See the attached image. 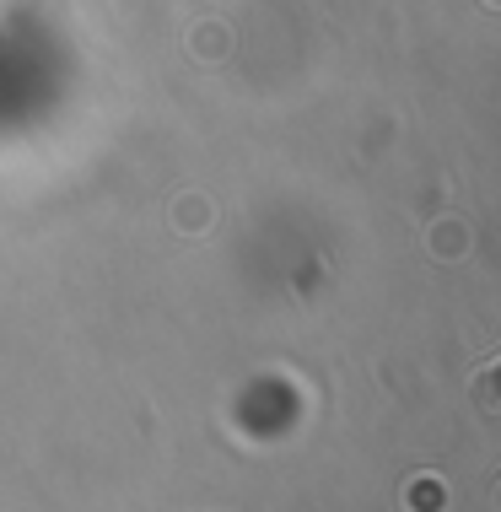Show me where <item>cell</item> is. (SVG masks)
<instances>
[{
  "mask_svg": "<svg viewBox=\"0 0 501 512\" xmlns=\"http://www.w3.org/2000/svg\"><path fill=\"white\" fill-rule=\"evenodd\" d=\"M405 507L410 512H442L448 507V486H442L437 475H415L410 491H405Z\"/></svg>",
  "mask_w": 501,
  "mask_h": 512,
  "instance_id": "1",
  "label": "cell"
},
{
  "mask_svg": "<svg viewBox=\"0 0 501 512\" xmlns=\"http://www.w3.org/2000/svg\"><path fill=\"white\" fill-rule=\"evenodd\" d=\"M475 405L485 415H501V351H491V367L475 378Z\"/></svg>",
  "mask_w": 501,
  "mask_h": 512,
  "instance_id": "2",
  "label": "cell"
},
{
  "mask_svg": "<svg viewBox=\"0 0 501 512\" xmlns=\"http://www.w3.org/2000/svg\"><path fill=\"white\" fill-rule=\"evenodd\" d=\"M496 507H501V496H496Z\"/></svg>",
  "mask_w": 501,
  "mask_h": 512,
  "instance_id": "3",
  "label": "cell"
},
{
  "mask_svg": "<svg viewBox=\"0 0 501 512\" xmlns=\"http://www.w3.org/2000/svg\"><path fill=\"white\" fill-rule=\"evenodd\" d=\"M496 351H501V345H496Z\"/></svg>",
  "mask_w": 501,
  "mask_h": 512,
  "instance_id": "4",
  "label": "cell"
}]
</instances>
